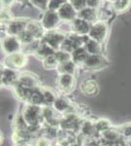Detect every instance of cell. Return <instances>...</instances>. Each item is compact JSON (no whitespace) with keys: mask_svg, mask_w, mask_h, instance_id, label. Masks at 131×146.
Masks as SVG:
<instances>
[{"mask_svg":"<svg viewBox=\"0 0 131 146\" xmlns=\"http://www.w3.org/2000/svg\"><path fill=\"white\" fill-rule=\"evenodd\" d=\"M22 116L28 126H40L42 120V107L28 103L25 105L22 112Z\"/></svg>","mask_w":131,"mask_h":146,"instance_id":"1","label":"cell"},{"mask_svg":"<svg viewBox=\"0 0 131 146\" xmlns=\"http://www.w3.org/2000/svg\"><path fill=\"white\" fill-rule=\"evenodd\" d=\"M109 65V62L102 55H88L81 67L86 71H97Z\"/></svg>","mask_w":131,"mask_h":146,"instance_id":"2","label":"cell"},{"mask_svg":"<svg viewBox=\"0 0 131 146\" xmlns=\"http://www.w3.org/2000/svg\"><path fill=\"white\" fill-rule=\"evenodd\" d=\"M81 120H80L79 116L77 115V113H73V114H66L63 115L59 128L62 131H79L80 125H81Z\"/></svg>","mask_w":131,"mask_h":146,"instance_id":"3","label":"cell"},{"mask_svg":"<svg viewBox=\"0 0 131 146\" xmlns=\"http://www.w3.org/2000/svg\"><path fill=\"white\" fill-rule=\"evenodd\" d=\"M28 63V56L23 52H18L15 54L8 55L4 60V66L14 70H19L24 68Z\"/></svg>","mask_w":131,"mask_h":146,"instance_id":"4","label":"cell"},{"mask_svg":"<svg viewBox=\"0 0 131 146\" xmlns=\"http://www.w3.org/2000/svg\"><path fill=\"white\" fill-rule=\"evenodd\" d=\"M108 32L109 28L107 23H104L103 21H100V22H96L91 25V28H90L88 36L91 39L102 44L104 43L107 36H108Z\"/></svg>","mask_w":131,"mask_h":146,"instance_id":"5","label":"cell"},{"mask_svg":"<svg viewBox=\"0 0 131 146\" xmlns=\"http://www.w3.org/2000/svg\"><path fill=\"white\" fill-rule=\"evenodd\" d=\"M56 82L59 91L62 92L63 95H69L73 93L75 88V84H77L75 75L71 74H59Z\"/></svg>","mask_w":131,"mask_h":146,"instance_id":"6","label":"cell"},{"mask_svg":"<svg viewBox=\"0 0 131 146\" xmlns=\"http://www.w3.org/2000/svg\"><path fill=\"white\" fill-rule=\"evenodd\" d=\"M67 35L62 33L60 31H56V30H51V31H47L45 33L44 37L42 38V41L49 45L52 49L55 51H59L61 49V46L63 42L65 41Z\"/></svg>","mask_w":131,"mask_h":146,"instance_id":"7","label":"cell"},{"mask_svg":"<svg viewBox=\"0 0 131 146\" xmlns=\"http://www.w3.org/2000/svg\"><path fill=\"white\" fill-rule=\"evenodd\" d=\"M52 107H53L54 109L61 115L77 113L75 106L71 105V101L69 100V98L65 96H57L56 100H55V102H54V104Z\"/></svg>","mask_w":131,"mask_h":146,"instance_id":"8","label":"cell"},{"mask_svg":"<svg viewBox=\"0 0 131 146\" xmlns=\"http://www.w3.org/2000/svg\"><path fill=\"white\" fill-rule=\"evenodd\" d=\"M60 22H61V19L59 17L58 12L47 10L45 11L40 23H41L42 27H44L45 30L51 31V30H55V28L57 27V25H59Z\"/></svg>","mask_w":131,"mask_h":146,"instance_id":"9","label":"cell"},{"mask_svg":"<svg viewBox=\"0 0 131 146\" xmlns=\"http://www.w3.org/2000/svg\"><path fill=\"white\" fill-rule=\"evenodd\" d=\"M58 112L52 106H43L42 107V120L43 123H46L47 126L59 127L62 117H60Z\"/></svg>","mask_w":131,"mask_h":146,"instance_id":"10","label":"cell"},{"mask_svg":"<svg viewBox=\"0 0 131 146\" xmlns=\"http://www.w3.org/2000/svg\"><path fill=\"white\" fill-rule=\"evenodd\" d=\"M23 45L16 36H7L2 41V49L8 55L22 52Z\"/></svg>","mask_w":131,"mask_h":146,"instance_id":"11","label":"cell"},{"mask_svg":"<svg viewBox=\"0 0 131 146\" xmlns=\"http://www.w3.org/2000/svg\"><path fill=\"white\" fill-rule=\"evenodd\" d=\"M17 83L21 84L26 88L33 90L39 87V80L36 77V75L32 74L30 72H23L19 74V79Z\"/></svg>","mask_w":131,"mask_h":146,"instance_id":"12","label":"cell"},{"mask_svg":"<svg viewBox=\"0 0 131 146\" xmlns=\"http://www.w3.org/2000/svg\"><path fill=\"white\" fill-rule=\"evenodd\" d=\"M71 27L73 33H75L79 35V36H86V35L89 34L91 25H90V23L77 17L71 22Z\"/></svg>","mask_w":131,"mask_h":146,"instance_id":"13","label":"cell"},{"mask_svg":"<svg viewBox=\"0 0 131 146\" xmlns=\"http://www.w3.org/2000/svg\"><path fill=\"white\" fill-rule=\"evenodd\" d=\"M19 74L17 70L8 67H3L1 70V85L4 87H14L18 82Z\"/></svg>","mask_w":131,"mask_h":146,"instance_id":"14","label":"cell"},{"mask_svg":"<svg viewBox=\"0 0 131 146\" xmlns=\"http://www.w3.org/2000/svg\"><path fill=\"white\" fill-rule=\"evenodd\" d=\"M28 22L25 19H14L7 25V32L10 36H18L21 32L26 30Z\"/></svg>","mask_w":131,"mask_h":146,"instance_id":"15","label":"cell"},{"mask_svg":"<svg viewBox=\"0 0 131 146\" xmlns=\"http://www.w3.org/2000/svg\"><path fill=\"white\" fill-rule=\"evenodd\" d=\"M80 91L84 96L92 98L98 95L99 93V84L94 79H86L80 85Z\"/></svg>","mask_w":131,"mask_h":146,"instance_id":"16","label":"cell"},{"mask_svg":"<svg viewBox=\"0 0 131 146\" xmlns=\"http://www.w3.org/2000/svg\"><path fill=\"white\" fill-rule=\"evenodd\" d=\"M57 12H58L61 21H65V22H73L75 18H77L78 14V12L73 8V6L70 2L64 4Z\"/></svg>","mask_w":131,"mask_h":146,"instance_id":"17","label":"cell"},{"mask_svg":"<svg viewBox=\"0 0 131 146\" xmlns=\"http://www.w3.org/2000/svg\"><path fill=\"white\" fill-rule=\"evenodd\" d=\"M83 48L87 51L89 55H101L102 54V44L90 38L88 35L84 36L83 39Z\"/></svg>","mask_w":131,"mask_h":146,"instance_id":"18","label":"cell"},{"mask_svg":"<svg viewBox=\"0 0 131 146\" xmlns=\"http://www.w3.org/2000/svg\"><path fill=\"white\" fill-rule=\"evenodd\" d=\"M26 29H27L36 40H42L45 33H46V32H45L46 30L42 27L41 23L37 22V21H30V22H28Z\"/></svg>","mask_w":131,"mask_h":146,"instance_id":"19","label":"cell"},{"mask_svg":"<svg viewBox=\"0 0 131 146\" xmlns=\"http://www.w3.org/2000/svg\"><path fill=\"white\" fill-rule=\"evenodd\" d=\"M79 131L81 133V135L84 138H86V139L87 138H95L96 136H98L95 123L89 121V120H85V121L81 122Z\"/></svg>","mask_w":131,"mask_h":146,"instance_id":"20","label":"cell"},{"mask_svg":"<svg viewBox=\"0 0 131 146\" xmlns=\"http://www.w3.org/2000/svg\"><path fill=\"white\" fill-rule=\"evenodd\" d=\"M77 17L86 21V22L90 23H96V20H97V18H98V12H97L96 9L85 7L81 11L78 12Z\"/></svg>","mask_w":131,"mask_h":146,"instance_id":"21","label":"cell"},{"mask_svg":"<svg viewBox=\"0 0 131 146\" xmlns=\"http://www.w3.org/2000/svg\"><path fill=\"white\" fill-rule=\"evenodd\" d=\"M55 52H56V51H55L54 49H52L49 45H47L46 43H44V42L41 40V43H40L39 48L37 49L36 52H35L34 56H36L38 60L43 62L46 58H48L49 56L55 54Z\"/></svg>","mask_w":131,"mask_h":146,"instance_id":"22","label":"cell"},{"mask_svg":"<svg viewBox=\"0 0 131 146\" xmlns=\"http://www.w3.org/2000/svg\"><path fill=\"white\" fill-rule=\"evenodd\" d=\"M13 88H14V92H15L17 98H18L20 100L24 101V102L28 103L30 96V94H32V90H30V89L26 88V87L22 86V85L19 84V83H16Z\"/></svg>","mask_w":131,"mask_h":146,"instance_id":"23","label":"cell"},{"mask_svg":"<svg viewBox=\"0 0 131 146\" xmlns=\"http://www.w3.org/2000/svg\"><path fill=\"white\" fill-rule=\"evenodd\" d=\"M88 55L89 54L87 53V51L83 47H80V48H77V50H75L71 53V60L77 65L81 66L85 60H86Z\"/></svg>","mask_w":131,"mask_h":146,"instance_id":"24","label":"cell"},{"mask_svg":"<svg viewBox=\"0 0 131 146\" xmlns=\"http://www.w3.org/2000/svg\"><path fill=\"white\" fill-rule=\"evenodd\" d=\"M28 103L36 105V106H44L43 94H42V90L40 87H38V88H36V89H33L32 91Z\"/></svg>","mask_w":131,"mask_h":146,"instance_id":"25","label":"cell"},{"mask_svg":"<svg viewBox=\"0 0 131 146\" xmlns=\"http://www.w3.org/2000/svg\"><path fill=\"white\" fill-rule=\"evenodd\" d=\"M57 70H58L59 74L75 75V71H77V64H75L73 60H70V62H67L65 63H62V64L59 65Z\"/></svg>","mask_w":131,"mask_h":146,"instance_id":"26","label":"cell"},{"mask_svg":"<svg viewBox=\"0 0 131 146\" xmlns=\"http://www.w3.org/2000/svg\"><path fill=\"white\" fill-rule=\"evenodd\" d=\"M56 53V52H55ZM43 67L47 70H52V69H58L59 65H60V62H59L57 56L53 54V55L49 56L48 58H46L42 62Z\"/></svg>","mask_w":131,"mask_h":146,"instance_id":"27","label":"cell"},{"mask_svg":"<svg viewBox=\"0 0 131 146\" xmlns=\"http://www.w3.org/2000/svg\"><path fill=\"white\" fill-rule=\"evenodd\" d=\"M41 90L42 94H43L44 106H53L55 100L57 98V95L48 88H41Z\"/></svg>","mask_w":131,"mask_h":146,"instance_id":"28","label":"cell"},{"mask_svg":"<svg viewBox=\"0 0 131 146\" xmlns=\"http://www.w3.org/2000/svg\"><path fill=\"white\" fill-rule=\"evenodd\" d=\"M95 127H96V131H97V135L99 136L104 133V131H108L112 128L111 124L108 120L106 119H100L97 122H95Z\"/></svg>","mask_w":131,"mask_h":146,"instance_id":"29","label":"cell"},{"mask_svg":"<svg viewBox=\"0 0 131 146\" xmlns=\"http://www.w3.org/2000/svg\"><path fill=\"white\" fill-rule=\"evenodd\" d=\"M131 4V0H116L114 5V9L118 13H124L129 8Z\"/></svg>","mask_w":131,"mask_h":146,"instance_id":"30","label":"cell"},{"mask_svg":"<svg viewBox=\"0 0 131 146\" xmlns=\"http://www.w3.org/2000/svg\"><path fill=\"white\" fill-rule=\"evenodd\" d=\"M17 38L19 39V41L22 43V45H28V44H30V43H32L33 41H35V39L34 37L32 36V34L30 33V32L28 31L27 29L26 30H24L23 32H21L20 34L17 36Z\"/></svg>","mask_w":131,"mask_h":146,"instance_id":"31","label":"cell"},{"mask_svg":"<svg viewBox=\"0 0 131 146\" xmlns=\"http://www.w3.org/2000/svg\"><path fill=\"white\" fill-rule=\"evenodd\" d=\"M69 0H50L48 4V10L51 11H58L64 4L68 3Z\"/></svg>","mask_w":131,"mask_h":146,"instance_id":"32","label":"cell"},{"mask_svg":"<svg viewBox=\"0 0 131 146\" xmlns=\"http://www.w3.org/2000/svg\"><path fill=\"white\" fill-rule=\"evenodd\" d=\"M55 55H56L57 58H58L59 62H60V64L71 60V54L67 53V52H65V51H62V50L56 51Z\"/></svg>","mask_w":131,"mask_h":146,"instance_id":"33","label":"cell"},{"mask_svg":"<svg viewBox=\"0 0 131 146\" xmlns=\"http://www.w3.org/2000/svg\"><path fill=\"white\" fill-rule=\"evenodd\" d=\"M30 1L33 6L40 9V10H43V11L48 10V4L50 0H30Z\"/></svg>","mask_w":131,"mask_h":146,"instance_id":"34","label":"cell"},{"mask_svg":"<svg viewBox=\"0 0 131 146\" xmlns=\"http://www.w3.org/2000/svg\"><path fill=\"white\" fill-rule=\"evenodd\" d=\"M14 19L12 17V13L8 10L7 8H3V10L1 11V23H7V25L10 23Z\"/></svg>","mask_w":131,"mask_h":146,"instance_id":"35","label":"cell"},{"mask_svg":"<svg viewBox=\"0 0 131 146\" xmlns=\"http://www.w3.org/2000/svg\"><path fill=\"white\" fill-rule=\"evenodd\" d=\"M69 2L77 12L81 11L83 8L86 7V0H69Z\"/></svg>","mask_w":131,"mask_h":146,"instance_id":"36","label":"cell"},{"mask_svg":"<svg viewBox=\"0 0 131 146\" xmlns=\"http://www.w3.org/2000/svg\"><path fill=\"white\" fill-rule=\"evenodd\" d=\"M121 135L124 137V139H130L131 138V125L124 127L121 131Z\"/></svg>","mask_w":131,"mask_h":146,"instance_id":"37","label":"cell"},{"mask_svg":"<svg viewBox=\"0 0 131 146\" xmlns=\"http://www.w3.org/2000/svg\"><path fill=\"white\" fill-rule=\"evenodd\" d=\"M35 146H51V142H50V140L48 138L42 136V137H39L38 139H37Z\"/></svg>","mask_w":131,"mask_h":146,"instance_id":"38","label":"cell"},{"mask_svg":"<svg viewBox=\"0 0 131 146\" xmlns=\"http://www.w3.org/2000/svg\"><path fill=\"white\" fill-rule=\"evenodd\" d=\"M101 4V0H86V7L96 9Z\"/></svg>","mask_w":131,"mask_h":146,"instance_id":"39","label":"cell"},{"mask_svg":"<svg viewBox=\"0 0 131 146\" xmlns=\"http://www.w3.org/2000/svg\"><path fill=\"white\" fill-rule=\"evenodd\" d=\"M84 146H102L99 140L96 138H87L86 142L84 143Z\"/></svg>","mask_w":131,"mask_h":146,"instance_id":"40","label":"cell"},{"mask_svg":"<svg viewBox=\"0 0 131 146\" xmlns=\"http://www.w3.org/2000/svg\"><path fill=\"white\" fill-rule=\"evenodd\" d=\"M14 2H15V0H1V4H2V6H3V8H7V9H8V7H10Z\"/></svg>","mask_w":131,"mask_h":146,"instance_id":"41","label":"cell"},{"mask_svg":"<svg viewBox=\"0 0 131 146\" xmlns=\"http://www.w3.org/2000/svg\"><path fill=\"white\" fill-rule=\"evenodd\" d=\"M108 1H109V2H111V3H113V4H114V3H115V2L116 1V0H108Z\"/></svg>","mask_w":131,"mask_h":146,"instance_id":"42","label":"cell"}]
</instances>
